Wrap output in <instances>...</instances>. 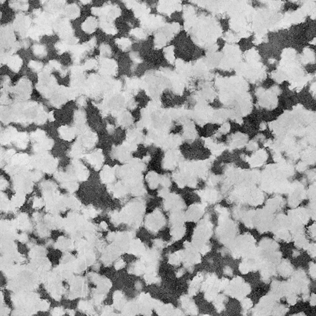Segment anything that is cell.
I'll return each mask as SVG.
<instances>
[{"label":"cell","instance_id":"cell-1","mask_svg":"<svg viewBox=\"0 0 316 316\" xmlns=\"http://www.w3.org/2000/svg\"><path fill=\"white\" fill-rule=\"evenodd\" d=\"M97 27V21L93 17H89L87 19L84 23L82 24V29L88 33H93Z\"/></svg>","mask_w":316,"mask_h":316},{"label":"cell","instance_id":"cell-2","mask_svg":"<svg viewBox=\"0 0 316 316\" xmlns=\"http://www.w3.org/2000/svg\"><path fill=\"white\" fill-rule=\"evenodd\" d=\"M116 43L122 49H127L131 44L130 41L127 38H122L120 40H117L116 41Z\"/></svg>","mask_w":316,"mask_h":316},{"label":"cell","instance_id":"cell-3","mask_svg":"<svg viewBox=\"0 0 316 316\" xmlns=\"http://www.w3.org/2000/svg\"><path fill=\"white\" fill-rule=\"evenodd\" d=\"M131 33L133 35H134L135 37H137L139 39H143L146 37L145 33L141 29H134L132 31Z\"/></svg>","mask_w":316,"mask_h":316},{"label":"cell","instance_id":"cell-4","mask_svg":"<svg viewBox=\"0 0 316 316\" xmlns=\"http://www.w3.org/2000/svg\"><path fill=\"white\" fill-rule=\"evenodd\" d=\"M165 53H166V58L167 59L170 61H174V49H173V47H169L168 48H167L166 49H165Z\"/></svg>","mask_w":316,"mask_h":316},{"label":"cell","instance_id":"cell-5","mask_svg":"<svg viewBox=\"0 0 316 316\" xmlns=\"http://www.w3.org/2000/svg\"><path fill=\"white\" fill-rule=\"evenodd\" d=\"M224 39L225 40H227L229 42H233V41H236L237 39H239V38L238 37H237V36L234 35L233 33L228 32L227 33V34L225 35Z\"/></svg>","mask_w":316,"mask_h":316},{"label":"cell","instance_id":"cell-6","mask_svg":"<svg viewBox=\"0 0 316 316\" xmlns=\"http://www.w3.org/2000/svg\"><path fill=\"white\" fill-rule=\"evenodd\" d=\"M101 51L106 55V54H108L111 53V50L109 48V47L108 46V45H106V44L102 45V47H101Z\"/></svg>","mask_w":316,"mask_h":316},{"label":"cell","instance_id":"cell-7","mask_svg":"<svg viewBox=\"0 0 316 316\" xmlns=\"http://www.w3.org/2000/svg\"><path fill=\"white\" fill-rule=\"evenodd\" d=\"M80 1H81V2H82L83 3H85V4H86V3H89V2H90V0H80Z\"/></svg>","mask_w":316,"mask_h":316},{"label":"cell","instance_id":"cell-8","mask_svg":"<svg viewBox=\"0 0 316 316\" xmlns=\"http://www.w3.org/2000/svg\"><path fill=\"white\" fill-rule=\"evenodd\" d=\"M259 1H261L262 2H269L270 0H259Z\"/></svg>","mask_w":316,"mask_h":316}]
</instances>
